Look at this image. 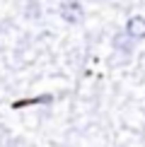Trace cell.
I'll return each mask as SVG.
<instances>
[{"label":"cell","instance_id":"obj_1","mask_svg":"<svg viewBox=\"0 0 145 147\" xmlns=\"http://www.w3.org/2000/svg\"><path fill=\"white\" fill-rule=\"evenodd\" d=\"M60 12V17H63L68 24H80L85 20V10H82V5L80 3H75V0H68V3H63L58 7Z\"/></svg>","mask_w":145,"mask_h":147},{"label":"cell","instance_id":"obj_2","mask_svg":"<svg viewBox=\"0 0 145 147\" xmlns=\"http://www.w3.org/2000/svg\"><path fill=\"white\" fill-rule=\"evenodd\" d=\"M126 34H128L133 41H143L145 39V17H140V15L131 17V20L126 22Z\"/></svg>","mask_w":145,"mask_h":147},{"label":"cell","instance_id":"obj_3","mask_svg":"<svg viewBox=\"0 0 145 147\" xmlns=\"http://www.w3.org/2000/svg\"><path fill=\"white\" fill-rule=\"evenodd\" d=\"M114 46H116L119 51H123V53H131V51H133V39H131L128 34H126V36L119 34L116 39H114Z\"/></svg>","mask_w":145,"mask_h":147}]
</instances>
